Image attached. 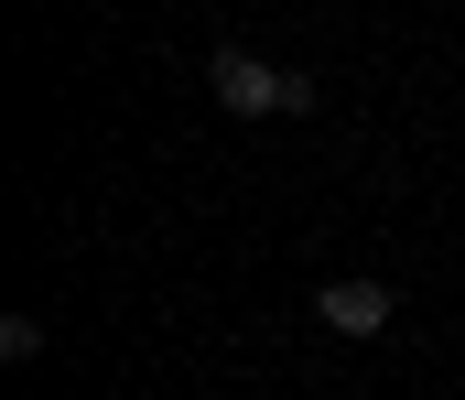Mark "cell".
<instances>
[{
	"label": "cell",
	"instance_id": "cell-1",
	"mask_svg": "<svg viewBox=\"0 0 465 400\" xmlns=\"http://www.w3.org/2000/svg\"><path fill=\"white\" fill-rule=\"evenodd\" d=\"M206 87H217V109H228V120H303V109H314V76L260 65L249 44H217V54H206Z\"/></svg>",
	"mask_w": 465,
	"mask_h": 400
},
{
	"label": "cell",
	"instance_id": "cell-2",
	"mask_svg": "<svg viewBox=\"0 0 465 400\" xmlns=\"http://www.w3.org/2000/svg\"><path fill=\"white\" fill-rule=\"evenodd\" d=\"M314 325L347 336V346H368V336L390 325V281H325V292H314Z\"/></svg>",
	"mask_w": 465,
	"mask_h": 400
}]
</instances>
